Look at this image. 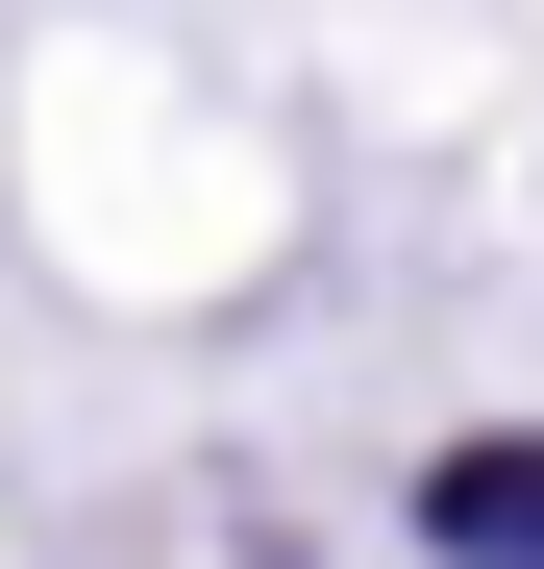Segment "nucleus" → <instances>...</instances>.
<instances>
[{"instance_id":"f257e3e1","label":"nucleus","mask_w":544,"mask_h":569,"mask_svg":"<svg viewBox=\"0 0 544 569\" xmlns=\"http://www.w3.org/2000/svg\"><path fill=\"white\" fill-rule=\"evenodd\" d=\"M421 545H445V569H544V446H520V421L445 446V470H421Z\"/></svg>"}]
</instances>
